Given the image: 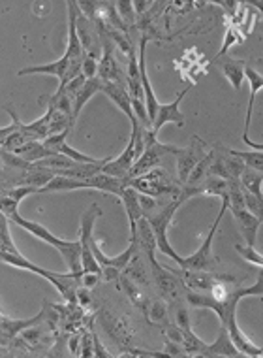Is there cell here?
Instances as JSON below:
<instances>
[{"label": "cell", "mask_w": 263, "mask_h": 358, "mask_svg": "<svg viewBox=\"0 0 263 358\" xmlns=\"http://www.w3.org/2000/svg\"><path fill=\"white\" fill-rule=\"evenodd\" d=\"M102 93L107 96V99L113 102V104L123 111L124 115L130 119L132 127L140 123V119L135 117L134 106H132V94H130L128 87L123 85V83H113V81H104V87H102Z\"/></svg>", "instance_id": "13"}, {"label": "cell", "mask_w": 263, "mask_h": 358, "mask_svg": "<svg viewBox=\"0 0 263 358\" xmlns=\"http://www.w3.org/2000/svg\"><path fill=\"white\" fill-rule=\"evenodd\" d=\"M126 185H132L134 189L143 192V194H149V196L154 198H173L183 191V185H181V183H179V185L177 183H173V179L170 178V173L165 172V170H162V168H154V170L143 173V176L128 179Z\"/></svg>", "instance_id": "7"}, {"label": "cell", "mask_w": 263, "mask_h": 358, "mask_svg": "<svg viewBox=\"0 0 263 358\" xmlns=\"http://www.w3.org/2000/svg\"><path fill=\"white\" fill-rule=\"evenodd\" d=\"M230 208V200H227V194L222 196V206H220V211H218V215L214 219L213 227L209 230L207 238L203 240V243L200 245L197 251L190 255V257H184L183 259V264L179 266V268H186V270H197V272H211L214 266H216V259H214L213 255V240H214V234H216V230L220 227V221L224 213L227 211Z\"/></svg>", "instance_id": "6"}, {"label": "cell", "mask_w": 263, "mask_h": 358, "mask_svg": "<svg viewBox=\"0 0 263 358\" xmlns=\"http://www.w3.org/2000/svg\"><path fill=\"white\" fill-rule=\"evenodd\" d=\"M121 202H123L124 210H126V215H128L130 222V240H135V234H137V222H140L143 215V206H141V192L137 189H134L132 185H124V189L119 194Z\"/></svg>", "instance_id": "14"}, {"label": "cell", "mask_w": 263, "mask_h": 358, "mask_svg": "<svg viewBox=\"0 0 263 358\" xmlns=\"http://www.w3.org/2000/svg\"><path fill=\"white\" fill-rule=\"evenodd\" d=\"M230 153L239 157V159L245 162L246 166L252 168V170L263 172V151H257V149H254V151H235V149H233Z\"/></svg>", "instance_id": "25"}, {"label": "cell", "mask_w": 263, "mask_h": 358, "mask_svg": "<svg viewBox=\"0 0 263 358\" xmlns=\"http://www.w3.org/2000/svg\"><path fill=\"white\" fill-rule=\"evenodd\" d=\"M32 192H38V187L31 185H17V187H10V189H4L2 191V198H0V206H2V213L6 217H12L13 213L19 211V204L21 200Z\"/></svg>", "instance_id": "17"}, {"label": "cell", "mask_w": 263, "mask_h": 358, "mask_svg": "<svg viewBox=\"0 0 263 358\" xmlns=\"http://www.w3.org/2000/svg\"><path fill=\"white\" fill-rule=\"evenodd\" d=\"M0 260L8 266H13V268H19V270H25V272H32L43 278L45 281H50L53 287H55L61 296L70 303H75V298H77V287H81L80 275L74 272H50L45 268H40L34 262H31L29 259H25L21 253H10V251H0Z\"/></svg>", "instance_id": "3"}, {"label": "cell", "mask_w": 263, "mask_h": 358, "mask_svg": "<svg viewBox=\"0 0 263 358\" xmlns=\"http://www.w3.org/2000/svg\"><path fill=\"white\" fill-rule=\"evenodd\" d=\"M145 315H147L149 321L160 328H165L172 324L170 322V309H167V303H165L164 298H158V300H153V302L149 303V309Z\"/></svg>", "instance_id": "21"}, {"label": "cell", "mask_w": 263, "mask_h": 358, "mask_svg": "<svg viewBox=\"0 0 263 358\" xmlns=\"http://www.w3.org/2000/svg\"><path fill=\"white\" fill-rule=\"evenodd\" d=\"M151 272H153V279L154 283H156L160 296L164 298V300H179L181 298V294L186 289L181 273L172 272L170 268H164L160 262L151 266Z\"/></svg>", "instance_id": "9"}, {"label": "cell", "mask_w": 263, "mask_h": 358, "mask_svg": "<svg viewBox=\"0 0 263 358\" xmlns=\"http://www.w3.org/2000/svg\"><path fill=\"white\" fill-rule=\"evenodd\" d=\"M246 296H263V268H260L257 279L254 285H243V287H230L224 298H214L209 292H197V290L186 289V302L194 308H205L214 311L220 319V327L227 328L230 338L235 343L243 357H263V349L252 343L237 324V308L239 302Z\"/></svg>", "instance_id": "1"}, {"label": "cell", "mask_w": 263, "mask_h": 358, "mask_svg": "<svg viewBox=\"0 0 263 358\" xmlns=\"http://www.w3.org/2000/svg\"><path fill=\"white\" fill-rule=\"evenodd\" d=\"M196 194H202V189L183 185V191L179 192L177 196H173L167 204L160 206L158 210L151 211V213L145 215V219H147L149 224H151V229H153L154 238H156L158 251L162 255H165V257H170V259H172L173 262H177L179 266L183 264L184 257H181V255L173 249L172 243H170V240H167V229H170V224H172L175 211H177L188 198L196 196Z\"/></svg>", "instance_id": "2"}, {"label": "cell", "mask_w": 263, "mask_h": 358, "mask_svg": "<svg viewBox=\"0 0 263 358\" xmlns=\"http://www.w3.org/2000/svg\"><path fill=\"white\" fill-rule=\"evenodd\" d=\"M230 210H232L233 219H235V222H237L241 234H243V238H245L246 245L256 248L257 230H260V227H262V221H260L252 211L246 210V208H230Z\"/></svg>", "instance_id": "16"}, {"label": "cell", "mask_w": 263, "mask_h": 358, "mask_svg": "<svg viewBox=\"0 0 263 358\" xmlns=\"http://www.w3.org/2000/svg\"><path fill=\"white\" fill-rule=\"evenodd\" d=\"M205 143L200 142V138H194V143L186 149H181L177 153V172H179V183L186 185L190 173L194 172V168L197 166V162L205 157Z\"/></svg>", "instance_id": "11"}, {"label": "cell", "mask_w": 263, "mask_h": 358, "mask_svg": "<svg viewBox=\"0 0 263 358\" xmlns=\"http://www.w3.org/2000/svg\"><path fill=\"white\" fill-rule=\"evenodd\" d=\"M241 185L243 189L248 192H254V194H260L262 196L263 191H262V185H263V172H257V170H252V168L246 166L241 173Z\"/></svg>", "instance_id": "23"}, {"label": "cell", "mask_w": 263, "mask_h": 358, "mask_svg": "<svg viewBox=\"0 0 263 358\" xmlns=\"http://www.w3.org/2000/svg\"><path fill=\"white\" fill-rule=\"evenodd\" d=\"M245 66L246 64L243 61H226L222 64V74L226 76V80L230 81L233 91H239L243 81H245Z\"/></svg>", "instance_id": "22"}, {"label": "cell", "mask_w": 263, "mask_h": 358, "mask_svg": "<svg viewBox=\"0 0 263 358\" xmlns=\"http://www.w3.org/2000/svg\"><path fill=\"white\" fill-rule=\"evenodd\" d=\"M126 185V181L113 178L110 173L98 172L91 178H66V176H55L47 185H43L38 194L43 192H59V191H80V189H94V191L110 192L119 196Z\"/></svg>", "instance_id": "5"}, {"label": "cell", "mask_w": 263, "mask_h": 358, "mask_svg": "<svg viewBox=\"0 0 263 358\" xmlns=\"http://www.w3.org/2000/svg\"><path fill=\"white\" fill-rule=\"evenodd\" d=\"M237 42H241V38L237 36V31L235 29H227L226 31V36H224V43H222V50L218 51V55H224V53H227V50H232L233 45Z\"/></svg>", "instance_id": "30"}, {"label": "cell", "mask_w": 263, "mask_h": 358, "mask_svg": "<svg viewBox=\"0 0 263 358\" xmlns=\"http://www.w3.org/2000/svg\"><path fill=\"white\" fill-rule=\"evenodd\" d=\"M207 357H243V355H241V351H239L235 343L232 341V338H230L227 328L220 327V334H218L216 341L209 343Z\"/></svg>", "instance_id": "20"}, {"label": "cell", "mask_w": 263, "mask_h": 358, "mask_svg": "<svg viewBox=\"0 0 263 358\" xmlns=\"http://www.w3.org/2000/svg\"><path fill=\"white\" fill-rule=\"evenodd\" d=\"M190 89H184V91H181V93L175 96V100L173 102H170V104H160L158 108V113H156V117H154L153 121V127H151V130H153V134H158L160 130L164 129L165 124L167 123H173L177 124V127H184V115L183 111H181V102H183V99L188 94Z\"/></svg>", "instance_id": "12"}, {"label": "cell", "mask_w": 263, "mask_h": 358, "mask_svg": "<svg viewBox=\"0 0 263 358\" xmlns=\"http://www.w3.org/2000/svg\"><path fill=\"white\" fill-rule=\"evenodd\" d=\"M245 206H246V210L252 211V213H254V215H256L263 224V194L260 196V194L245 191Z\"/></svg>", "instance_id": "27"}, {"label": "cell", "mask_w": 263, "mask_h": 358, "mask_svg": "<svg viewBox=\"0 0 263 358\" xmlns=\"http://www.w3.org/2000/svg\"><path fill=\"white\" fill-rule=\"evenodd\" d=\"M98 57L92 55V53H87L85 61H83V76H87V78H96L98 76Z\"/></svg>", "instance_id": "29"}, {"label": "cell", "mask_w": 263, "mask_h": 358, "mask_svg": "<svg viewBox=\"0 0 263 358\" xmlns=\"http://www.w3.org/2000/svg\"><path fill=\"white\" fill-rule=\"evenodd\" d=\"M43 319V311H40L38 315L31 317V319H12V317L2 315L0 317V330H2V347H6V343H12L19 334L27 332L29 328L40 324Z\"/></svg>", "instance_id": "15"}, {"label": "cell", "mask_w": 263, "mask_h": 358, "mask_svg": "<svg viewBox=\"0 0 263 358\" xmlns=\"http://www.w3.org/2000/svg\"><path fill=\"white\" fill-rule=\"evenodd\" d=\"M102 87H104V80L96 76V78H87V81L81 85V89L75 93L74 96V117L77 121L80 117L81 110H83V106L89 102V100L94 96L96 93H102Z\"/></svg>", "instance_id": "19"}, {"label": "cell", "mask_w": 263, "mask_h": 358, "mask_svg": "<svg viewBox=\"0 0 263 358\" xmlns=\"http://www.w3.org/2000/svg\"><path fill=\"white\" fill-rule=\"evenodd\" d=\"M10 221L15 222L17 227H21L23 230H27L29 234H32L34 238H38L40 241H45L47 245H53V248L59 251V253L64 257V262L68 264L70 268V272L77 273V275H83V260H81V241L75 240V241H66V240H61V238H57L53 232L45 229L43 224L36 221H29L25 217L19 215L17 213H13L12 217H8ZM81 283V279H80Z\"/></svg>", "instance_id": "4"}, {"label": "cell", "mask_w": 263, "mask_h": 358, "mask_svg": "<svg viewBox=\"0 0 263 358\" xmlns=\"http://www.w3.org/2000/svg\"><path fill=\"white\" fill-rule=\"evenodd\" d=\"M135 145H137V142H135V134L132 132V134H130V142L128 145H126V149H124L123 153L119 155L117 159H110V161L105 162L104 168H102V172L110 173V176H113V178H119V179H123V181H126L130 176V170H132L135 159H137Z\"/></svg>", "instance_id": "10"}, {"label": "cell", "mask_w": 263, "mask_h": 358, "mask_svg": "<svg viewBox=\"0 0 263 358\" xmlns=\"http://www.w3.org/2000/svg\"><path fill=\"white\" fill-rule=\"evenodd\" d=\"M10 219L4 213H0V251H10V253H19L15 243L10 234Z\"/></svg>", "instance_id": "24"}, {"label": "cell", "mask_w": 263, "mask_h": 358, "mask_svg": "<svg viewBox=\"0 0 263 358\" xmlns=\"http://www.w3.org/2000/svg\"><path fill=\"white\" fill-rule=\"evenodd\" d=\"M115 10L124 21V25H134L135 13H137L134 6V0H117Z\"/></svg>", "instance_id": "26"}, {"label": "cell", "mask_w": 263, "mask_h": 358, "mask_svg": "<svg viewBox=\"0 0 263 358\" xmlns=\"http://www.w3.org/2000/svg\"><path fill=\"white\" fill-rule=\"evenodd\" d=\"M179 151H181V148H175V145H170V143H160L158 140L147 143L145 149H143V153L140 155V159L134 162V166L130 170L128 179L137 178V176H143V173L151 172L154 168H158L165 155H177ZM128 179H126V181H128Z\"/></svg>", "instance_id": "8"}, {"label": "cell", "mask_w": 263, "mask_h": 358, "mask_svg": "<svg viewBox=\"0 0 263 358\" xmlns=\"http://www.w3.org/2000/svg\"><path fill=\"white\" fill-rule=\"evenodd\" d=\"M245 76L248 78V83H250V99H248V106H246V117H245V132H243V138H248V127H250L252 121V111H254V102H256L257 93L263 89V74H260L254 66L246 64L245 66Z\"/></svg>", "instance_id": "18"}, {"label": "cell", "mask_w": 263, "mask_h": 358, "mask_svg": "<svg viewBox=\"0 0 263 358\" xmlns=\"http://www.w3.org/2000/svg\"><path fill=\"white\" fill-rule=\"evenodd\" d=\"M235 251H237L246 262H252V264H256L257 268H263V255L257 253L256 248H250V245H235Z\"/></svg>", "instance_id": "28"}]
</instances>
